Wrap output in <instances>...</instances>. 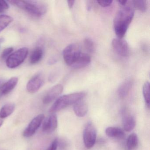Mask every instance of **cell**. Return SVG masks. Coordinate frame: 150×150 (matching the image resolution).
<instances>
[{
    "label": "cell",
    "mask_w": 150,
    "mask_h": 150,
    "mask_svg": "<svg viewBox=\"0 0 150 150\" xmlns=\"http://www.w3.org/2000/svg\"><path fill=\"white\" fill-rule=\"evenodd\" d=\"M28 49L26 47L21 48L12 53L7 58L6 64L9 68L13 69L21 64L27 57Z\"/></svg>",
    "instance_id": "cell-4"
},
{
    "label": "cell",
    "mask_w": 150,
    "mask_h": 150,
    "mask_svg": "<svg viewBox=\"0 0 150 150\" xmlns=\"http://www.w3.org/2000/svg\"><path fill=\"white\" fill-rule=\"evenodd\" d=\"M58 126V119L57 115L52 114L44 121L42 131L46 133H50L55 130Z\"/></svg>",
    "instance_id": "cell-11"
},
{
    "label": "cell",
    "mask_w": 150,
    "mask_h": 150,
    "mask_svg": "<svg viewBox=\"0 0 150 150\" xmlns=\"http://www.w3.org/2000/svg\"><path fill=\"white\" fill-rule=\"evenodd\" d=\"M138 145V138L135 133H132L127 139V147L128 150H133L136 149Z\"/></svg>",
    "instance_id": "cell-20"
},
{
    "label": "cell",
    "mask_w": 150,
    "mask_h": 150,
    "mask_svg": "<svg viewBox=\"0 0 150 150\" xmlns=\"http://www.w3.org/2000/svg\"><path fill=\"white\" fill-rule=\"evenodd\" d=\"M90 62L91 57L89 55L82 52L71 67L74 69H81L88 65Z\"/></svg>",
    "instance_id": "cell-12"
},
{
    "label": "cell",
    "mask_w": 150,
    "mask_h": 150,
    "mask_svg": "<svg viewBox=\"0 0 150 150\" xmlns=\"http://www.w3.org/2000/svg\"><path fill=\"white\" fill-rule=\"evenodd\" d=\"M15 105L13 103L5 104L0 110V118H6L10 116L14 111Z\"/></svg>",
    "instance_id": "cell-18"
},
{
    "label": "cell",
    "mask_w": 150,
    "mask_h": 150,
    "mask_svg": "<svg viewBox=\"0 0 150 150\" xmlns=\"http://www.w3.org/2000/svg\"><path fill=\"white\" fill-rule=\"evenodd\" d=\"M73 109L75 115L79 117L85 116L88 111V108L86 103L82 100L74 103Z\"/></svg>",
    "instance_id": "cell-16"
},
{
    "label": "cell",
    "mask_w": 150,
    "mask_h": 150,
    "mask_svg": "<svg viewBox=\"0 0 150 150\" xmlns=\"http://www.w3.org/2000/svg\"><path fill=\"white\" fill-rule=\"evenodd\" d=\"M18 79L17 77H13L5 82L1 88L0 89V96L6 95L10 93L17 85Z\"/></svg>",
    "instance_id": "cell-14"
},
{
    "label": "cell",
    "mask_w": 150,
    "mask_h": 150,
    "mask_svg": "<svg viewBox=\"0 0 150 150\" xmlns=\"http://www.w3.org/2000/svg\"><path fill=\"white\" fill-rule=\"evenodd\" d=\"M75 1L74 0H71V1H67V4H68V7L69 8H72L74 5Z\"/></svg>",
    "instance_id": "cell-29"
},
{
    "label": "cell",
    "mask_w": 150,
    "mask_h": 150,
    "mask_svg": "<svg viewBox=\"0 0 150 150\" xmlns=\"http://www.w3.org/2000/svg\"><path fill=\"white\" fill-rule=\"evenodd\" d=\"M9 2L13 6L26 11L34 16H42L47 11V6L43 2L40 1L12 0Z\"/></svg>",
    "instance_id": "cell-2"
},
{
    "label": "cell",
    "mask_w": 150,
    "mask_h": 150,
    "mask_svg": "<svg viewBox=\"0 0 150 150\" xmlns=\"http://www.w3.org/2000/svg\"><path fill=\"white\" fill-rule=\"evenodd\" d=\"M107 136L114 138L123 139L125 137L124 132L121 128L116 127H109L105 130Z\"/></svg>",
    "instance_id": "cell-17"
},
{
    "label": "cell",
    "mask_w": 150,
    "mask_h": 150,
    "mask_svg": "<svg viewBox=\"0 0 150 150\" xmlns=\"http://www.w3.org/2000/svg\"><path fill=\"white\" fill-rule=\"evenodd\" d=\"M134 16V9L131 7L124 6L117 11L114 19V28L118 38L124 36Z\"/></svg>",
    "instance_id": "cell-1"
},
{
    "label": "cell",
    "mask_w": 150,
    "mask_h": 150,
    "mask_svg": "<svg viewBox=\"0 0 150 150\" xmlns=\"http://www.w3.org/2000/svg\"><path fill=\"white\" fill-rule=\"evenodd\" d=\"M5 83V80L3 79L0 78V89L2 87L3 85H4V83Z\"/></svg>",
    "instance_id": "cell-31"
},
{
    "label": "cell",
    "mask_w": 150,
    "mask_h": 150,
    "mask_svg": "<svg viewBox=\"0 0 150 150\" xmlns=\"http://www.w3.org/2000/svg\"><path fill=\"white\" fill-rule=\"evenodd\" d=\"M64 87L62 85L57 84L52 87L47 92L43 99V103L47 104L56 100L63 92Z\"/></svg>",
    "instance_id": "cell-10"
},
{
    "label": "cell",
    "mask_w": 150,
    "mask_h": 150,
    "mask_svg": "<svg viewBox=\"0 0 150 150\" xmlns=\"http://www.w3.org/2000/svg\"><path fill=\"white\" fill-rule=\"evenodd\" d=\"M132 3L135 8L141 12H145L147 9V3L145 0H135L133 1Z\"/></svg>",
    "instance_id": "cell-23"
},
{
    "label": "cell",
    "mask_w": 150,
    "mask_h": 150,
    "mask_svg": "<svg viewBox=\"0 0 150 150\" xmlns=\"http://www.w3.org/2000/svg\"><path fill=\"white\" fill-rule=\"evenodd\" d=\"M81 48L78 44L72 43L65 48L63 52V57L65 63L71 66L81 54Z\"/></svg>",
    "instance_id": "cell-5"
},
{
    "label": "cell",
    "mask_w": 150,
    "mask_h": 150,
    "mask_svg": "<svg viewBox=\"0 0 150 150\" xmlns=\"http://www.w3.org/2000/svg\"><path fill=\"white\" fill-rule=\"evenodd\" d=\"M13 21V18L9 16L0 15V33L6 28Z\"/></svg>",
    "instance_id": "cell-21"
},
{
    "label": "cell",
    "mask_w": 150,
    "mask_h": 150,
    "mask_svg": "<svg viewBox=\"0 0 150 150\" xmlns=\"http://www.w3.org/2000/svg\"><path fill=\"white\" fill-rule=\"evenodd\" d=\"M117 2H119L121 5L124 6L126 5V3L127 2V0H119V1H117Z\"/></svg>",
    "instance_id": "cell-30"
},
{
    "label": "cell",
    "mask_w": 150,
    "mask_h": 150,
    "mask_svg": "<svg viewBox=\"0 0 150 150\" xmlns=\"http://www.w3.org/2000/svg\"><path fill=\"white\" fill-rule=\"evenodd\" d=\"M98 4L101 6L105 7H108L110 6L112 4L113 1L111 0H106V1H97Z\"/></svg>",
    "instance_id": "cell-27"
},
{
    "label": "cell",
    "mask_w": 150,
    "mask_h": 150,
    "mask_svg": "<svg viewBox=\"0 0 150 150\" xmlns=\"http://www.w3.org/2000/svg\"><path fill=\"white\" fill-rule=\"evenodd\" d=\"M3 123V120L2 118H0V127H1L2 126V125Z\"/></svg>",
    "instance_id": "cell-32"
},
{
    "label": "cell",
    "mask_w": 150,
    "mask_h": 150,
    "mask_svg": "<svg viewBox=\"0 0 150 150\" xmlns=\"http://www.w3.org/2000/svg\"><path fill=\"white\" fill-rule=\"evenodd\" d=\"M86 95V94L85 92H81L62 96L56 100L49 111L52 114H55L67 106L74 104L79 101L82 100Z\"/></svg>",
    "instance_id": "cell-3"
},
{
    "label": "cell",
    "mask_w": 150,
    "mask_h": 150,
    "mask_svg": "<svg viewBox=\"0 0 150 150\" xmlns=\"http://www.w3.org/2000/svg\"><path fill=\"white\" fill-rule=\"evenodd\" d=\"M112 45L113 49L119 56L126 57L129 53V45L125 40L120 38L113 39Z\"/></svg>",
    "instance_id": "cell-9"
},
{
    "label": "cell",
    "mask_w": 150,
    "mask_h": 150,
    "mask_svg": "<svg viewBox=\"0 0 150 150\" xmlns=\"http://www.w3.org/2000/svg\"><path fill=\"white\" fill-rule=\"evenodd\" d=\"M84 45L88 51L93 52L95 49V45L94 42L91 38H86L84 40Z\"/></svg>",
    "instance_id": "cell-24"
},
{
    "label": "cell",
    "mask_w": 150,
    "mask_h": 150,
    "mask_svg": "<svg viewBox=\"0 0 150 150\" xmlns=\"http://www.w3.org/2000/svg\"><path fill=\"white\" fill-rule=\"evenodd\" d=\"M43 56L42 49L40 47L36 48L31 53L30 58V62L32 64L38 63L42 59Z\"/></svg>",
    "instance_id": "cell-19"
},
{
    "label": "cell",
    "mask_w": 150,
    "mask_h": 150,
    "mask_svg": "<svg viewBox=\"0 0 150 150\" xmlns=\"http://www.w3.org/2000/svg\"><path fill=\"white\" fill-rule=\"evenodd\" d=\"M83 140L85 146L88 149L93 147L95 144L97 137V131L92 123L86 125L83 132Z\"/></svg>",
    "instance_id": "cell-6"
},
{
    "label": "cell",
    "mask_w": 150,
    "mask_h": 150,
    "mask_svg": "<svg viewBox=\"0 0 150 150\" xmlns=\"http://www.w3.org/2000/svg\"><path fill=\"white\" fill-rule=\"evenodd\" d=\"M44 119L45 115L43 114H40L33 118L23 132V136L25 137H30L34 135Z\"/></svg>",
    "instance_id": "cell-7"
},
{
    "label": "cell",
    "mask_w": 150,
    "mask_h": 150,
    "mask_svg": "<svg viewBox=\"0 0 150 150\" xmlns=\"http://www.w3.org/2000/svg\"><path fill=\"white\" fill-rule=\"evenodd\" d=\"M13 51V47H9L6 48L3 50L1 54V58L3 59L7 58Z\"/></svg>",
    "instance_id": "cell-25"
},
{
    "label": "cell",
    "mask_w": 150,
    "mask_h": 150,
    "mask_svg": "<svg viewBox=\"0 0 150 150\" xmlns=\"http://www.w3.org/2000/svg\"><path fill=\"white\" fill-rule=\"evenodd\" d=\"M44 83V79L42 74H37L28 82L27 85V90L30 93H35L42 86Z\"/></svg>",
    "instance_id": "cell-8"
},
{
    "label": "cell",
    "mask_w": 150,
    "mask_h": 150,
    "mask_svg": "<svg viewBox=\"0 0 150 150\" xmlns=\"http://www.w3.org/2000/svg\"><path fill=\"white\" fill-rule=\"evenodd\" d=\"M9 6L5 1L0 0V13L9 8Z\"/></svg>",
    "instance_id": "cell-26"
},
{
    "label": "cell",
    "mask_w": 150,
    "mask_h": 150,
    "mask_svg": "<svg viewBox=\"0 0 150 150\" xmlns=\"http://www.w3.org/2000/svg\"><path fill=\"white\" fill-rule=\"evenodd\" d=\"M58 145V140L57 139H54L47 150H57Z\"/></svg>",
    "instance_id": "cell-28"
},
{
    "label": "cell",
    "mask_w": 150,
    "mask_h": 150,
    "mask_svg": "<svg viewBox=\"0 0 150 150\" xmlns=\"http://www.w3.org/2000/svg\"><path fill=\"white\" fill-rule=\"evenodd\" d=\"M133 85V81L131 79H128L124 81L117 89V94L119 97L123 98L126 97L131 89Z\"/></svg>",
    "instance_id": "cell-15"
},
{
    "label": "cell",
    "mask_w": 150,
    "mask_h": 150,
    "mask_svg": "<svg viewBox=\"0 0 150 150\" xmlns=\"http://www.w3.org/2000/svg\"><path fill=\"white\" fill-rule=\"evenodd\" d=\"M143 93L146 104L148 108H150V83L146 81L143 87Z\"/></svg>",
    "instance_id": "cell-22"
},
{
    "label": "cell",
    "mask_w": 150,
    "mask_h": 150,
    "mask_svg": "<svg viewBox=\"0 0 150 150\" xmlns=\"http://www.w3.org/2000/svg\"><path fill=\"white\" fill-rule=\"evenodd\" d=\"M123 125L125 130L128 132L132 131L136 125L134 117L128 114L125 110L123 112Z\"/></svg>",
    "instance_id": "cell-13"
}]
</instances>
